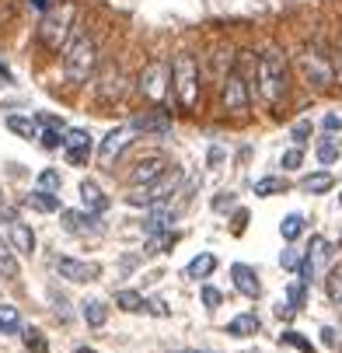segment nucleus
Segmentation results:
<instances>
[{
  "label": "nucleus",
  "mask_w": 342,
  "mask_h": 353,
  "mask_svg": "<svg viewBox=\"0 0 342 353\" xmlns=\"http://www.w3.org/2000/svg\"><path fill=\"white\" fill-rule=\"evenodd\" d=\"M290 94V70H286V57L279 49H266L259 57V98L276 112Z\"/></svg>",
  "instance_id": "f257e3e1"
},
{
  "label": "nucleus",
  "mask_w": 342,
  "mask_h": 353,
  "mask_svg": "<svg viewBox=\"0 0 342 353\" xmlns=\"http://www.w3.org/2000/svg\"><path fill=\"white\" fill-rule=\"evenodd\" d=\"M98 67V42L84 32H74V39L63 46V77L70 88H81L94 77Z\"/></svg>",
  "instance_id": "f03ea898"
},
{
  "label": "nucleus",
  "mask_w": 342,
  "mask_h": 353,
  "mask_svg": "<svg viewBox=\"0 0 342 353\" xmlns=\"http://www.w3.org/2000/svg\"><path fill=\"white\" fill-rule=\"evenodd\" d=\"M171 91L178 98L182 112H195L200 109V94H203V70L200 60L192 53H178L171 60Z\"/></svg>",
  "instance_id": "7ed1b4c3"
},
{
  "label": "nucleus",
  "mask_w": 342,
  "mask_h": 353,
  "mask_svg": "<svg viewBox=\"0 0 342 353\" xmlns=\"http://www.w3.org/2000/svg\"><path fill=\"white\" fill-rule=\"evenodd\" d=\"M297 70H301V77L308 81V88H318V91H325V88H332L335 84V67H332V53L314 39V42H308L304 49H301V57H297Z\"/></svg>",
  "instance_id": "20e7f679"
},
{
  "label": "nucleus",
  "mask_w": 342,
  "mask_h": 353,
  "mask_svg": "<svg viewBox=\"0 0 342 353\" xmlns=\"http://www.w3.org/2000/svg\"><path fill=\"white\" fill-rule=\"evenodd\" d=\"M74 18H77V4H60V8H49L45 11V18H42V25H39V42L49 49V53H60L63 49V42H67V35L74 32Z\"/></svg>",
  "instance_id": "39448f33"
},
{
  "label": "nucleus",
  "mask_w": 342,
  "mask_h": 353,
  "mask_svg": "<svg viewBox=\"0 0 342 353\" xmlns=\"http://www.w3.org/2000/svg\"><path fill=\"white\" fill-rule=\"evenodd\" d=\"M252 84L244 81V74L231 63V70L220 77V109L234 119H244L248 116V105H252Z\"/></svg>",
  "instance_id": "423d86ee"
},
{
  "label": "nucleus",
  "mask_w": 342,
  "mask_h": 353,
  "mask_svg": "<svg viewBox=\"0 0 342 353\" xmlns=\"http://www.w3.org/2000/svg\"><path fill=\"white\" fill-rule=\"evenodd\" d=\"M182 185V168H168L164 175H158L154 182H147V185H133V192L126 196L129 199V207H161L168 196H175Z\"/></svg>",
  "instance_id": "0eeeda50"
},
{
  "label": "nucleus",
  "mask_w": 342,
  "mask_h": 353,
  "mask_svg": "<svg viewBox=\"0 0 342 353\" xmlns=\"http://www.w3.org/2000/svg\"><path fill=\"white\" fill-rule=\"evenodd\" d=\"M168 84H171V63H164V60H151L136 77L140 98H147V102H154V105H161L168 98Z\"/></svg>",
  "instance_id": "6e6552de"
},
{
  "label": "nucleus",
  "mask_w": 342,
  "mask_h": 353,
  "mask_svg": "<svg viewBox=\"0 0 342 353\" xmlns=\"http://www.w3.org/2000/svg\"><path fill=\"white\" fill-rule=\"evenodd\" d=\"M171 168V161H168V154H161V150H147L143 158H136L133 161V168H129V185H147V182H154L158 175H164Z\"/></svg>",
  "instance_id": "1a4fd4ad"
},
{
  "label": "nucleus",
  "mask_w": 342,
  "mask_h": 353,
  "mask_svg": "<svg viewBox=\"0 0 342 353\" xmlns=\"http://www.w3.org/2000/svg\"><path fill=\"white\" fill-rule=\"evenodd\" d=\"M53 270L60 273V280H70V283H91L102 276V266L98 263H81V259H67V256H56Z\"/></svg>",
  "instance_id": "9d476101"
},
{
  "label": "nucleus",
  "mask_w": 342,
  "mask_h": 353,
  "mask_svg": "<svg viewBox=\"0 0 342 353\" xmlns=\"http://www.w3.org/2000/svg\"><path fill=\"white\" fill-rule=\"evenodd\" d=\"M136 130H133V123H126V126H116V130H109V137L102 140V147H98V161H102L105 168H112L116 165V158L122 154V150L133 143L129 137H133Z\"/></svg>",
  "instance_id": "9b49d317"
},
{
  "label": "nucleus",
  "mask_w": 342,
  "mask_h": 353,
  "mask_svg": "<svg viewBox=\"0 0 342 353\" xmlns=\"http://www.w3.org/2000/svg\"><path fill=\"white\" fill-rule=\"evenodd\" d=\"M122 94H126V77L116 63H109L102 70V77H98V102L112 105V102H122Z\"/></svg>",
  "instance_id": "f8f14e48"
},
{
  "label": "nucleus",
  "mask_w": 342,
  "mask_h": 353,
  "mask_svg": "<svg viewBox=\"0 0 342 353\" xmlns=\"http://www.w3.org/2000/svg\"><path fill=\"white\" fill-rule=\"evenodd\" d=\"M328 248H332V245H328V241H325L321 234H314V238H311V248H308V256L301 259V280H304V283H311V280H314L318 266H321V263L328 259Z\"/></svg>",
  "instance_id": "ddd939ff"
},
{
  "label": "nucleus",
  "mask_w": 342,
  "mask_h": 353,
  "mask_svg": "<svg viewBox=\"0 0 342 353\" xmlns=\"http://www.w3.org/2000/svg\"><path fill=\"white\" fill-rule=\"evenodd\" d=\"M133 130H140V133H168V130H171V112L158 105V109H151V112L136 116V119H133Z\"/></svg>",
  "instance_id": "4468645a"
},
{
  "label": "nucleus",
  "mask_w": 342,
  "mask_h": 353,
  "mask_svg": "<svg viewBox=\"0 0 342 353\" xmlns=\"http://www.w3.org/2000/svg\"><path fill=\"white\" fill-rule=\"evenodd\" d=\"M231 276H234V287L244 294V297H259L262 294V283H259V273L252 270V266H244V263H234L231 266Z\"/></svg>",
  "instance_id": "2eb2a0df"
},
{
  "label": "nucleus",
  "mask_w": 342,
  "mask_h": 353,
  "mask_svg": "<svg viewBox=\"0 0 342 353\" xmlns=\"http://www.w3.org/2000/svg\"><path fill=\"white\" fill-rule=\"evenodd\" d=\"M25 203H28L35 214H56V210H60V196H56L53 189H42V185H39V189H32V192L25 196Z\"/></svg>",
  "instance_id": "dca6fc26"
},
{
  "label": "nucleus",
  "mask_w": 342,
  "mask_h": 353,
  "mask_svg": "<svg viewBox=\"0 0 342 353\" xmlns=\"http://www.w3.org/2000/svg\"><path fill=\"white\" fill-rule=\"evenodd\" d=\"M81 203H84V210H91V214H105V210H109V196L98 189L91 179H84V182H81Z\"/></svg>",
  "instance_id": "f3484780"
},
{
  "label": "nucleus",
  "mask_w": 342,
  "mask_h": 353,
  "mask_svg": "<svg viewBox=\"0 0 342 353\" xmlns=\"http://www.w3.org/2000/svg\"><path fill=\"white\" fill-rule=\"evenodd\" d=\"M63 224H67V231H74V234L98 231V214H91V210H63Z\"/></svg>",
  "instance_id": "a211bd4d"
},
{
  "label": "nucleus",
  "mask_w": 342,
  "mask_h": 353,
  "mask_svg": "<svg viewBox=\"0 0 342 353\" xmlns=\"http://www.w3.org/2000/svg\"><path fill=\"white\" fill-rule=\"evenodd\" d=\"M213 270H217V256H213V252H200V256L185 266V273H189L192 280H206Z\"/></svg>",
  "instance_id": "6ab92c4d"
},
{
  "label": "nucleus",
  "mask_w": 342,
  "mask_h": 353,
  "mask_svg": "<svg viewBox=\"0 0 342 353\" xmlns=\"http://www.w3.org/2000/svg\"><path fill=\"white\" fill-rule=\"evenodd\" d=\"M259 315L255 312H248V315H237V319H231L227 322V336H255L259 332Z\"/></svg>",
  "instance_id": "aec40b11"
},
{
  "label": "nucleus",
  "mask_w": 342,
  "mask_h": 353,
  "mask_svg": "<svg viewBox=\"0 0 342 353\" xmlns=\"http://www.w3.org/2000/svg\"><path fill=\"white\" fill-rule=\"evenodd\" d=\"M11 241H14V248L18 252H35V231L28 228V224H21V221H11Z\"/></svg>",
  "instance_id": "412c9836"
},
{
  "label": "nucleus",
  "mask_w": 342,
  "mask_h": 353,
  "mask_svg": "<svg viewBox=\"0 0 342 353\" xmlns=\"http://www.w3.org/2000/svg\"><path fill=\"white\" fill-rule=\"evenodd\" d=\"M18 273H21V266H18L14 248L0 238V276H4V280H18Z\"/></svg>",
  "instance_id": "4be33fe9"
},
{
  "label": "nucleus",
  "mask_w": 342,
  "mask_h": 353,
  "mask_svg": "<svg viewBox=\"0 0 342 353\" xmlns=\"http://www.w3.org/2000/svg\"><path fill=\"white\" fill-rule=\"evenodd\" d=\"M8 130L18 133V137H25V140H35L39 137V123L28 119V116H8Z\"/></svg>",
  "instance_id": "5701e85b"
},
{
  "label": "nucleus",
  "mask_w": 342,
  "mask_h": 353,
  "mask_svg": "<svg viewBox=\"0 0 342 353\" xmlns=\"http://www.w3.org/2000/svg\"><path fill=\"white\" fill-rule=\"evenodd\" d=\"M84 322L91 329H102L109 322V308L102 305V301H87V305H84Z\"/></svg>",
  "instance_id": "b1692460"
},
{
  "label": "nucleus",
  "mask_w": 342,
  "mask_h": 353,
  "mask_svg": "<svg viewBox=\"0 0 342 353\" xmlns=\"http://www.w3.org/2000/svg\"><path fill=\"white\" fill-rule=\"evenodd\" d=\"M335 185V179L328 175V172H314V175H308L304 182H301V189L304 192H311V196H318V192H328Z\"/></svg>",
  "instance_id": "393cba45"
},
{
  "label": "nucleus",
  "mask_w": 342,
  "mask_h": 353,
  "mask_svg": "<svg viewBox=\"0 0 342 353\" xmlns=\"http://www.w3.org/2000/svg\"><path fill=\"white\" fill-rule=\"evenodd\" d=\"M18 329H21L18 308H14V305H0V332H4V336H14Z\"/></svg>",
  "instance_id": "a878e982"
},
{
  "label": "nucleus",
  "mask_w": 342,
  "mask_h": 353,
  "mask_svg": "<svg viewBox=\"0 0 342 353\" xmlns=\"http://www.w3.org/2000/svg\"><path fill=\"white\" fill-rule=\"evenodd\" d=\"M116 305L133 315V312H143V308H147V301H143V294H136V290H119V294H116Z\"/></svg>",
  "instance_id": "bb28decb"
},
{
  "label": "nucleus",
  "mask_w": 342,
  "mask_h": 353,
  "mask_svg": "<svg viewBox=\"0 0 342 353\" xmlns=\"http://www.w3.org/2000/svg\"><path fill=\"white\" fill-rule=\"evenodd\" d=\"M286 189H290V182L286 179H276V175L255 182V196H276V192H286Z\"/></svg>",
  "instance_id": "cd10ccee"
},
{
  "label": "nucleus",
  "mask_w": 342,
  "mask_h": 353,
  "mask_svg": "<svg viewBox=\"0 0 342 353\" xmlns=\"http://www.w3.org/2000/svg\"><path fill=\"white\" fill-rule=\"evenodd\" d=\"M301 231H304V217H301V214H290V217H283L279 234H283L286 241H297V238H301Z\"/></svg>",
  "instance_id": "c85d7f7f"
},
{
  "label": "nucleus",
  "mask_w": 342,
  "mask_h": 353,
  "mask_svg": "<svg viewBox=\"0 0 342 353\" xmlns=\"http://www.w3.org/2000/svg\"><path fill=\"white\" fill-rule=\"evenodd\" d=\"M325 290H328V297H332V305H339L342 308V263L328 273V280H325Z\"/></svg>",
  "instance_id": "c756f323"
},
{
  "label": "nucleus",
  "mask_w": 342,
  "mask_h": 353,
  "mask_svg": "<svg viewBox=\"0 0 342 353\" xmlns=\"http://www.w3.org/2000/svg\"><path fill=\"white\" fill-rule=\"evenodd\" d=\"M304 280H293L290 287H286V308L290 312H297V308H304Z\"/></svg>",
  "instance_id": "7c9ffc66"
},
{
  "label": "nucleus",
  "mask_w": 342,
  "mask_h": 353,
  "mask_svg": "<svg viewBox=\"0 0 342 353\" xmlns=\"http://www.w3.org/2000/svg\"><path fill=\"white\" fill-rule=\"evenodd\" d=\"M318 161H321V165H332V161H339V143H335L332 137H325V140L318 143Z\"/></svg>",
  "instance_id": "2f4dec72"
},
{
  "label": "nucleus",
  "mask_w": 342,
  "mask_h": 353,
  "mask_svg": "<svg viewBox=\"0 0 342 353\" xmlns=\"http://www.w3.org/2000/svg\"><path fill=\"white\" fill-rule=\"evenodd\" d=\"M25 346H28V353H49V343H45V336L39 329H28L25 332Z\"/></svg>",
  "instance_id": "473e14b6"
},
{
  "label": "nucleus",
  "mask_w": 342,
  "mask_h": 353,
  "mask_svg": "<svg viewBox=\"0 0 342 353\" xmlns=\"http://www.w3.org/2000/svg\"><path fill=\"white\" fill-rule=\"evenodd\" d=\"M87 143H91V133L87 130H67L63 133V150L67 147H87Z\"/></svg>",
  "instance_id": "72a5a7b5"
},
{
  "label": "nucleus",
  "mask_w": 342,
  "mask_h": 353,
  "mask_svg": "<svg viewBox=\"0 0 342 353\" xmlns=\"http://www.w3.org/2000/svg\"><path fill=\"white\" fill-rule=\"evenodd\" d=\"M63 133H67V130H53V126H49L39 140H42V147H45V150H56V147H63Z\"/></svg>",
  "instance_id": "f704fd0d"
},
{
  "label": "nucleus",
  "mask_w": 342,
  "mask_h": 353,
  "mask_svg": "<svg viewBox=\"0 0 342 353\" xmlns=\"http://www.w3.org/2000/svg\"><path fill=\"white\" fill-rule=\"evenodd\" d=\"M279 339H283V343H290V346H297V350H304V353H314V346H311V343H308L301 332H293V329H286Z\"/></svg>",
  "instance_id": "c9c22d12"
},
{
  "label": "nucleus",
  "mask_w": 342,
  "mask_h": 353,
  "mask_svg": "<svg viewBox=\"0 0 342 353\" xmlns=\"http://www.w3.org/2000/svg\"><path fill=\"white\" fill-rule=\"evenodd\" d=\"M301 161H304V147L283 150V168H286V172H290V168H301Z\"/></svg>",
  "instance_id": "e433bc0d"
},
{
  "label": "nucleus",
  "mask_w": 342,
  "mask_h": 353,
  "mask_svg": "<svg viewBox=\"0 0 342 353\" xmlns=\"http://www.w3.org/2000/svg\"><path fill=\"white\" fill-rule=\"evenodd\" d=\"M87 158H91V143L87 147H67V161L70 165H87Z\"/></svg>",
  "instance_id": "4c0bfd02"
},
{
  "label": "nucleus",
  "mask_w": 342,
  "mask_h": 353,
  "mask_svg": "<svg viewBox=\"0 0 342 353\" xmlns=\"http://www.w3.org/2000/svg\"><path fill=\"white\" fill-rule=\"evenodd\" d=\"M301 259H304V256H301V252H297V248H286V252H283V256H279V263H283V270H301Z\"/></svg>",
  "instance_id": "58836bf2"
},
{
  "label": "nucleus",
  "mask_w": 342,
  "mask_h": 353,
  "mask_svg": "<svg viewBox=\"0 0 342 353\" xmlns=\"http://www.w3.org/2000/svg\"><path fill=\"white\" fill-rule=\"evenodd\" d=\"M39 185H42V189H60V185H63V179H60V172L45 168V172L39 175Z\"/></svg>",
  "instance_id": "ea45409f"
},
{
  "label": "nucleus",
  "mask_w": 342,
  "mask_h": 353,
  "mask_svg": "<svg viewBox=\"0 0 342 353\" xmlns=\"http://www.w3.org/2000/svg\"><path fill=\"white\" fill-rule=\"evenodd\" d=\"M308 137H311V123H308V119L293 126V143H297V147H304V140H308Z\"/></svg>",
  "instance_id": "a19ab883"
},
{
  "label": "nucleus",
  "mask_w": 342,
  "mask_h": 353,
  "mask_svg": "<svg viewBox=\"0 0 342 353\" xmlns=\"http://www.w3.org/2000/svg\"><path fill=\"white\" fill-rule=\"evenodd\" d=\"M220 301H224V297H220V290H213V287H203V305H206V308H217Z\"/></svg>",
  "instance_id": "79ce46f5"
},
{
  "label": "nucleus",
  "mask_w": 342,
  "mask_h": 353,
  "mask_svg": "<svg viewBox=\"0 0 342 353\" xmlns=\"http://www.w3.org/2000/svg\"><path fill=\"white\" fill-rule=\"evenodd\" d=\"M321 343H325L328 350H335V343H339V339H335V329H321Z\"/></svg>",
  "instance_id": "37998d69"
},
{
  "label": "nucleus",
  "mask_w": 342,
  "mask_h": 353,
  "mask_svg": "<svg viewBox=\"0 0 342 353\" xmlns=\"http://www.w3.org/2000/svg\"><path fill=\"white\" fill-rule=\"evenodd\" d=\"M147 312H154V315H168V308L161 305V301H147Z\"/></svg>",
  "instance_id": "c03bdc74"
},
{
  "label": "nucleus",
  "mask_w": 342,
  "mask_h": 353,
  "mask_svg": "<svg viewBox=\"0 0 342 353\" xmlns=\"http://www.w3.org/2000/svg\"><path fill=\"white\" fill-rule=\"evenodd\" d=\"M4 221H8V224H11V221H14V214H11V210H8V207H4V199H0V224H4Z\"/></svg>",
  "instance_id": "a18cd8bd"
},
{
  "label": "nucleus",
  "mask_w": 342,
  "mask_h": 353,
  "mask_svg": "<svg viewBox=\"0 0 342 353\" xmlns=\"http://www.w3.org/2000/svg\"><path fill=\"white\" fill-rule=\"evenodd\" d=\"M28 8H35V11H49V0H28Z\"/></svg>",
  "instance_id": "49530a36"
},
{
  "label": "nucleus",
  "mask_w": 342,
  "mask_h": 353,
  "mask_svg": "<svg viewBox=\"0 0 342 353\" xmlns=\"http://www.w3.org/2000/svg\"><path fill=\"white\" fill-rule=\"evenodd\" d=\"M325 126H328V130H339L342 119H339V116H325Z\"/></svg>",
  "instance_id": "de8ad7c7"
},
{
  "label": "nucleus",
  "mask_w": 342,
  "mask_h": 353,
  "mask_svg": "<svg viewBox=\"0 0 342 353\" xmlns=\"http://www.w3.org/2000/svg\"><path fill=\"white\" fill-rule=\"evenodd\" d=\"M175 353H210V350H175Z\"/></svg>",
  "instance_id": "09e8293b"
},
{
  "label": "nucleus",
  "mask_w": 342,
  "mask_h": 353,
  "mask_svg": "<svg viewBox=\"0 0 342 353\" xmlns=\"http://www.w3.org/2000/svg\"><path fill=\"white\" fill-rule=\"evenodd\" d=\"M74 353H98V350H87V346H77Z\"/></svg>",
  "instance_id": "8fccbe9b"
},
{
  "label": "nucleus",
  "mask_w": 342,
  "mask_h": 353,
  "mask_svg": "<svg viewBox=\"0 0 342 353\" xmlns=\"http://www.w3.org/2000/svg\"><path fill=\"white\" fill-rule=\"evenodd\" d=\"M0 199H4V192H0Z\"/></svg>",
  "instance_id": "3c124183"
}]
</instances>
